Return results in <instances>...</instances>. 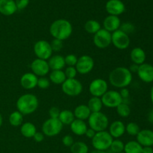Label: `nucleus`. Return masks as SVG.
<instances>
[{
	"mask_svg": "<svg viewBox=\"0 0 153 153\" xmlns=\"http://www.w3.org/2000/svg\"><path fill=\"white\" fill-rule=\"evenodd\" d=\"M120 94L121 97L123 98V101H124V100H127L129 97V91L126 88H123L120 92Z\"/></svg>",
	"mask_w": 153,
	"mask_h": 153,
	"instance_id": "nucleus-46",
	"label": "nucleus"
},
{
	"mask_svg": "<svg viewBox=\"0 0 153 153\" xmlns=\"http://www.w3.org/2000/svg\"><path fill=\"white\" fill-rule=\"evenodd\" d=\"M38 78L32 73H27L22 75L20 79V85L26 90H31L35 88L37 85Z\"/></svg>",
	"mask_w": 153,
	"mask_h": 153,
	"instance_id": "nucleus-19",
	"label": "nucleus"
},
{
	"mask_svg": "<svg viewBox=\"0 0 153 153\" xmlns=\"http://www.w3.org/2000/svg\"><path fill=\"white\" fill-rule=\"evenodd\" d=\"M121 25L120 19L117 16L109 15L103 21L104 29L109 32H114L120 28Z\"/></svg>",
	"mask_w": 153,
	"mask_h": 153,
	"instance_id": "nucleus-18",
	"label": "nucleus"
},
{
	"mask_svg": "<svg viewBox=\"0 0 153 153\" xmlns=\"http://www.w3.org/2000/svg\"><path fill=\"white\" fill-rule=\"evenodd\" d=\"M95 134H96V131L91 128H88L86 131V132H85V135L87 136V137H88V138H91V139H92L93 137H94Z\"/></svg>",
	"mask_w": 153,
	"mask_h": 153,
	"instance_id": "nucleus-47",
	"label": "nucleus"
},
{
	"mask_svg": "<svg viewBox=\"0 0 153 153\" xmlns=\"http://www.w3.org/2000/svg\"><path fill=\"white\" fill-rule=\"evenodd\" d=\"M124 146H125V144L122 140L116 139V140H113L109 149H111V152L114 153H120L123 152Z\"/></svg>",
	"mask_w": 153,
	"mask_h": 153,
	"instance_id": "nucleus-35",
	"label": "nucleus"
},
{
	"mask_svg": "<svg viewBox=\"0 0 153 153\" xmlns=\"http://www.w3.org/2000/svg\"><path fill=\"white\" fill-rule=\"evenodd\" d=\"M143 146L137 140H131L126 143L124 146L125 153H142Z\"/></svg>",
	"mask_w": 153,
	"mask_h": 153,
	"instance_id": "nucleus-28",
	"label": "nucleus"
},
{
	"mask_svg": "<svg viewBox=\"0 0 153 153\" xmlns=\"http://www.w3.org/2000/svg\"><path fill=\"white\" fill-rule=\"evenodd\" d=\"M138 77L145 83H151L153 82V65L147 63L139 65L137 72Z\"/></svg>",
	"mask_w": 153,
	"mask_h": 153,
	"instance_id": "nucleus-15",
	"label": "nucleus"
},
{
	"mask_svg": "<svg viewBox=\"0 0 153 153\" xmlns=\"http://www.w3.org/2000/svg\"><path fill=\"white\" fill-rule=\"evenodd\" d=\"M142 153H153L152 146H144V147H143Z\"/></svg>",
	"mask_w": 153,
	"mask_h": 153,
	"instance_id": "nucleus-48",
	"label": "nucleus"
},
{
	"mask_svg": "<svg viewBox=\"0 0 153 153\" xmlns=\"http://www.w3.org/2000/svg\"><path fill=\"white\" fill-rule=\"evenodd\" d=\"M103 105L107 108H117L123 102V98L119 92L116 91H108L101 97Z\"/></svg>",
	"mask_w": 153,
	"mask_h": 153,
	"instance_id": "nucleus-10",
	"label": "nucleus"
},
{
	"mask_svg": "<svg viewBox=\"0 0 153 153\" xmlns=\"http://www.w3.org/2000/svg\"><path fill=\"white\" fill-rule=\"evenodd\" d=\"M130 58H131V61L134 64L140 65V64L145 63L146 55L143 49L140 47H135L131 51Z\"/></svg>",
	"mask_w": 153,
	"mask_h": 153,
	"instance_id": "nucleus-22",
	"label": "nucleus"
},
{
	"mask_svg": "<svg viewBox=\"0 0 153 153\" xmlns=\"http://www.w3.org/2000/svg\"><path fill=\"white\" fill-rule=\"evenodd\" d=\"M61 111L57 107H52L49 111V114L50 118H58Z\"/></svg>",
	"mask_w": 153,
	"mask_h": 153,
	"instance_id": "nucleus-44",
	"label": "nucleus"
},
{
	"mask_svg": "<svg viewBox=\"0 0 153 153\" xmlns=\"http://www.w3.org/2000/svg\"><path fill=\"white\" fill-rule=\"evenodd\" d=\"M33 137H34V140H35L36 142H37V143H40V142H42L43 140H44V134H43V133L37 131Z\"/></svg>",
	"mask_w": 153,
	"mask_h": 153,
	"instance_id": "nucleus-45",
	"label": "nucleus"
},
{
	"mask_svg": "<svg viewBox=\"0 0 153 153\" xmlns=\"http://www.w3.org/2000/svg\"><path fill=\"white\" fill-rule=\"evenodd\" d=\"M140 131V127H139V126L137 125L136 123H129L127 124V126H126V131L129 135L137 136Z\"/></svg>",
	"mask_w": 153,
	"mask_h": 153,
	"instance_id": "nucleus-36",
	"label": "nucleus"
},
{
	"mask_svg": "<svg viewBox=\"0 0 153 153\" xmlns=\"http://www.w3.org/2000/svg\"><path fill=\"white\" fill-rule=\"evenodd\" d=\"M50 46L52 47V52L53 51H55V52H59L63 48L64 43H63V40H58V39H54L50 43Z\"/></svg>",
	"mask_w": 153,
	"mask_h": 153,
	"instance_id": "nucleus-38",
	"label": "nucleus"
},
{
	"mask_svg": "<svg viewBox=\"0 0 153 153\" xmlns=\"http://www.w3.org/2000/svg\"><path fill=\"white\" fill-rule=\"evenodd\" d=\"M58 119L63 125H70L75 120L74 114L70 110L62 111L60 113Z\"/></svg>",
	"mask_w": 153,
	"mask_h": 153,
	"instance_id": "nucleus-30",
	"label": "nucleus"
},
{
	"mask_svg": "<svg viewBox=\"0 0 153 153\" xmlns=\"http://www.w3.org/2000/svg\"><path fill=\"white\" fill-rule=\"evenodd\" d=\"M89 91L93 97L100 98L108 91L107 82L102 79H94L90 84Z\"/></svg>",
	"mask_w": 153,
	"mask_h": 153,
	"instance_id": "nucleus-13",
	"label": "nucleus"
},
{
	"mask_svg": "<svg viewBox=\"0 0 153 153\" xmlns=\"http://www.w3.org/2000/svg\"><path fill=\"white\" fill-rule=\"evenodd\" d=\"M22 121H23V115L19 113L18 111H13L9 117V123L12 126H19L22 125Z\"/></svg>",
	"mask_w": 153,
	"mask_h": 153,
	"instance_id": "nucleus-32",
	"label": "nucleus"
},
{
	"mask_svg": "<svg viewBox=\"0 0 153 153\" xmlns=\"http://www.w3.org/2000/svg\"><path fill=\"white\" fill-rule=\"evenodd\" d=\"M70 151L72 153H88L89 148L84 142L78 141L73 143V144L70 146Z\"/></svg>",
	"mask_w": 153,
	"mask_h": 153,
	"instance_id": "nucleus-33",
	"label": "nucleus"
},
{
	"mask_svg": "<svg viewBox=\"0 0 153 153\" xmlns=\"http://www.w3.org/2000/svg\"><path fill=\"white\" fill-rule=\"evenodd\" d=\"M120 153H125L124 152H120Z\"/></svg>",
	"mask_w": 153,
	"mask_h": 153,
	"instance_id": "nucleus-54",
	"label": "nucleus"
},
{
	"mask_svg": "<svg viewBox=\"0 0 153 153\" xmlns=\"http://www.w3.org/2000/svg\"><path fill=\"white\" fill-rule=\"evenodd\" d=\"M64 61H65L66 65H67L68 67H75L78 61V58L76 57V55L70 54L64 58Z\"/></svg>",
	"mask_w": 153,
	"mask_h": 153,
	"instance_id": "nucleus-37",
	"label": "nucleus"
},
{
	"mask_svg": "<svg viewBox=\"0 0 153 153\" xmlns=\"http://www.w3.org/2000/svg\"><path fill=\"white\" fill-rule=\"evenodd\" d=\"M39 102L34 94H25L22 95L16 101L17 111L22 115H28L34 113L38 107Z\"/></svg>",
	"mask_w": 153,
	"mask_h": 153,
	"instance_id": "nucleus-3",
	"label": "nucleus"
},
{
	"mask_svg": "<svg viewBox=\"0 0 153 153\" xmlns=\"http://www.w3.org/2000/svg\"><path fill=\"white\" fill-rule=\"evenodd\" d=\"M85 29L87 32L90 33V34H95L97 31L101 29V25L98 21L91 19V20H88L86 22L85 25Z\"/></svg>",
	"mask_w": 153,
	"mask_h": 153,
	"instance_id": "nucleus-31",
	"label": "nucleus"
},
{
	"mask_svg": "<svg viewBox=\"0 0 153 153\" xmlns=\"http://www.w3.org/2000/svg\"><path fill=\"white\" fill-rule=\"evenodd\" d=\"M31 70L32 73H34L35 76L44 77L46 74H48L50 69L47 61L37 58L31 64Z\"/></svg>",
	"mask_w": 153,
	"mask_h": 153,
	"instance_id": "nucleus-14",
	"label": "nucleus"
},
{
	"mask_svg": "<svg viewBox=\"0 0 153 153\" xmlns=\"http://www.w3.org/2000/svg\"><path fill=\"white\" fill-rule=\"evenodd\" d=\"M49 79L55 85H62L67 78L62 70H52L49 75Z\"/></svg>",
	"mask_w": 153,
	"mask_h": 153,
	"instance_id": "nucleus-27",
	"label": "nucleus"
},
{
	"mask_svg": "<svg viewBox=\"0 0 153 153\" xmlns=\"http://www.w3.org/2000/svg\"><path fill=\"white\" fill-rule=\"evenodd\" d=\"M108 119L105 114L100 112L91 113L88 118V125L96 132L105 131L108 126Z\"/></svg>",
	"mask_w": 153,
	"mask_h": 153,
	"instance_id": "nucleus-4",
	"label": "nucleus"
},
{
	"mask_svg": "<svg viewBox=\"0 0 153 153\" xmlns=\"http://www.w3.org/2000/svg\"><path fill=\"white\" fill-rule=\"evenodd\" d=\"M102 102L101 98L100 97H93L90 99L88 101V107L89 108L91 113H95V112L101 111V109L102 108Z\"/></svg>",
	"mask_w": 153,
	"mask_h": 153,
	"instance_id": "nucleus-29",
	"label": "nucleus"
},
{
	"mask_svg": "<svg viewBox=\"0 0 153 153\" xmlns=\"http://www.w3.org/2000/svg\"><path fill=\"white\" fill-rule=\"evenodd\" d=\"M91 153H108L105 151H101V150H97V149H94V151H92Z\"/></svg>",
	"mask_w": 153,
	"mask_h": 153,
	"instance_id": "nucleus-51",
	"label": "nucleus"
},
{
	"mask_svg": "<svg viewBox=\"0 0 153 153\" xmlns=\"http://www.w3.org/2000/svg\"><path fill=\"white\" fill-rule=\"evenodd\" d=\"M113 140V137L108 131H99L96 132L92 138V146L97 150L106 151L110 148Z\"/></svg>",
	"mask_w": 153,
	"mask_h": 153,
	"instance_id": "nucleus-5",
	"label": "nucleus"
},
{
	"mask_svg": "<svg viewBox=\"0 0 153 153\" xmlns=\"http://www.w3.org/2000/svg\"><path fill=\"white\" fill-rule=\"evenodd\" d=\"M132 81V73L126 67H119L109 74V82L115 88H125Z\"/></svg>",
	"mask_w": 153,
	"mask_h": 153,
	"instance_id": "nucleus-1",
	"label": "nucleus"
},
{
	"mask_svg": "<svg viewBox=\"0 0 153 153\" xmlns=\"http://www.w3.org/2000/svg\"><path fill=\"white\" fill-rule=\"evenodd\" d=\"M116 108L117 114L120 116L122 117H127L129 116L130 113H131L130 107L128 106V104H126V103L122 102L121 104H120Z\"/></svg>",
	"mask_w": 153,
	"mask_h": 153,
	"instance_id": "nucleus-34",
	"label": "nucleus"
},
{
	"mask_svg": "<svg viewBox=\"0 0 153 153\" xmlns=\"http://www.w3.org/2000/svg\"><path fill=\"white\" fill-rule=\"evenodd\" d=\"M21 134L27 138H31V137H34L35 133L37 132V129H36L35 126L31 123H25L22 124L20 128Z\"/></svg>",
	"mask_w": 153,
	"mask_h": 153,
	"instance_id": "nucleus-26",
	"label": "nucleus"
},
{
	"mask_svg": "<svg viewBox=\"0 0 153 153\" xmlns=\"http://www.w3.org/2000/svg\"><path fill=\"white\" fill-rule=\"evenodd\" d=\"M148 120L151 123H153V108L148 114Z\"/></svg>",
	"mask_w": 153,
	"mask_h": 153,
	"instance_id": "nucleus-50",
	"label": "nucleus"
},
{
	"mask_svg": "<svg viewBox=\"0 0 153 153\" xmlns=\"http://www.w3.org/2000/svg\"><path fill=\"white\" fill-rule=\"evenodd\" d=\"M49 32L54 39L64 40L69 38L72 34L73 26L67 19H57L51 24Z\"/></svg>",
	"mask_w": 153,
	"mask_h": 153,
	"instance_id": "nucleus-2",
	"label": "nucleus"
},
{
	"mask_svg": "<svg viewBox=\"0 0 153 153\" xmlns=\"http://www.w3.org/2000/svg\"><path fill=\"white\" fill-rule=\"evenodd\" d=\"M34 52L37 58L46 61L52 56V49L50 46V43L46 40H39L34 44Z\"/></svg>",
	"mask_w": 153,
	"mask_h": 153,
	"instance_id": "nucleus-8",
	"label": "nucleus"
},
{
	"mask_svg": "<svg viewBox=\"0 0 153 153\" xmlns=\"http://www.w3.org/2000/svg\"><path fill=\"white\" fill-rule=\"evenodd\" d=\"M150 99H151V102H152V105H153V86L152 87L150 90Z\"/></svg>",
	"mask_w": 153,
	"mask_h": 153,
	"instance_id": "nucleus-52",
	"label": "nucleus"
},
{
	"mask_svg": "<svg viewBox=\"0 0 153 153\" xmlns=\"http://www.w3.org/2000/svg\"><path fill=\"white\" fill-rule=\"evenodd\" d=\"M111 43L118 49H127L130 45V38L128 34H126L120 29L114 31L111 34Z\"/></svg>",
	"mask_w": 153,
	"mask_h": 153,
	"instance_id": "nucleus-9",
	"label": "nucleus"
},
{
	"mask_svg": "<svg viewBox=\"0 0 153 153\" xmlns=\"http://www.w3.org/2000/svg\"><path fill=\"white\" fill-rule=\"evenodd\" d=\"M49 69L52 70H62L65 64L64 58L61 55H55L50 57L48 61Z\"/></svg>",
	"mask_w": 153,
	"mask_h": 153,
	"instance_id": "nucleus-23",
	"label": "nucleus"
},
{
	"mask_svg": "<svg viewBox=\"0 0 153 153\" xmlns=\"http://www.w3.org/2000/svg\"><path fill=\"white\" fill-rule=\"evenodd\" d=\"M138 67H139V65H137V64H134L130 67V68L128 69V70H130L131 73H137V70H138Z\"/></svg>",
	"mask_w": 153,
	"mask_h": 153,
	"instance_id": "nucleus-49",
	"label": "nucleus"
},
{
	"mask_svg": "<svg viewBox=\"0 0 153 153\" xmlns=\"http://www.w3.org/2000/svg\"><path fill=\"white\" fill-rule=\"evenodd\" d=\"M17 10H23L28 6L29 0H14Z\"/></svg>",
	"mask_w": 153,
	"mask_h": 153,
	"instance_id": "nucleus-42",
	"label": "nucleus"
},
{
	"mask_svg": "<svg viewBox=\"0 0 153 153\" xmlns=\"http://www.w3.org/2000/svg\"><path fill=\"white\" fill-rule=\"evenodd\" d=\"M64 74H65L66 78L67 79H75L76 74H77V71L75 67H67L66 68L65 71H64Z\"/></svg>",
	"mask_w": 153,
	"mask_h": 153,
	"instance_id": "nucleus-40",
	"label": "nucleus"
},
{
	"mask_svg": "<svg viewBox=\"0 0 153 153\" xmlns=\"http://www.w3.org/2000/svg\"><path fill=\"white\" fill-rule=\"evenodd\" d=\"M126 132V126L122 121L117 120L112 123L109 128V134L114 138H119Z\"/></svg>",
	"mask_w": 153,
	"mask_h": 153,
	"instance_id": "nucleus-21",
	"label": "nucleus"
},
{
	"mask_svg": "<svg viewBox=\"0 0 153 153\" xmlns=\"http://www.w3.org/2000/svg\"><path fill=\"white\" fill-rule=\"evenodd\" d=\"M137 141L144 146H153V131L150 129L140 130L137 135Z\"/></svg>",
	"mask_w": 153,
	"mask_h": 153,
	"instance_id": "nucleus-17",
	"label": "nucleus"
},
{
	"mask_svg": "<svg viewBox=\"0 0 153 153\" xmlns=\"http://www.w3.org/2000/svg\"><path fill=\"white\" fill-rule=\"evenodd\" d=\"M94 67V61L89 55H82L78 58V61L76 64V69L77 73L80 74H88L92 71Z\"/></svg>",
	"mask_w": 153,
	"mask_h": 153,
	"instance_id": "nucleus-12",
	"label": "nucleus"
},
{
	"mask_svg": "<svg viewBox=\"0 0 153 153\" xmlns=\"http://www.w3.org/2000/svg\"><path fill=\"white\" fill-rule=\"evenodd\" d=\"M2 123H3L2 116H1V113H0V127H1V125H2Z\"/></svg>",
	"mask_w": 153,
	"mask_h": 153,
	"instance_id": "nucleus-53",
	"label": "nucleus"
},
{
	"mask_svg": "<svg viewBox=\"0 0 153 153\" xmlns=\"http://www.w3.org/2000/svg\"><path fill=\"white\" fill-rule=\"evenodd\" d=\"M17 10L14 0H0V13L4 16L13 15Z\"/></svg>",
	"mask_w": 153,
	"mask_h": 153,
	"instance_id": "nucleus-20",
	"label": "nucleus"
},
{
	"mask_svg": "<svg viewBox=\"0 0 153 153\" xmlns=\"http://www.w3.org/2000/svg\"><path fill=\"white\" fill-rule=\"evenodd\" d=\"M105 9L110 15L118 16L125 11L126 7L121 0H108L105 4Z\"/></svg>",
	"mask_w": 153,
	"mask_h": 153,
	"instance_id": "nucleus-16",
	"label": "nucleus"
},
{
	"mask_svg": "<svg viewBox=\"0 0 153 153\" xmlns=\"http://www.w3.org/2000/svg\"><path fill=\"white\" fill-rule=\"evenodd\" d=\"M62 91L66 95L70 97H77L82 92V83L76 79H67L61 85Z\"/></svg>",
	"mask_w": 153,
	"mask_h": 153,
	"instance_id": "nucleus-7",
	"label": "nucleus"
},
{
	"mask_svg": "<svg viewBox=\"0 0 153 153\" xmlns=\"http://www.w3.org/2000/svg\"><path fill=\"white\" fill-rule=\"evenodd\" d=\"M120 30L128 34V33H131L134 31V26L130 22H125L123 25H120Z\"/></svg>",
	"mask_w": 153,
	"mask_h": 153,
	"instance_id": "nucleus-41",
	"label": "nucleus"
},
{
	"mask_svg": "<svg viewBox=\"0 0 153 153\" xmlns=\"http://www.w3.org/2000/svg\"><path fill=\"white\" fill-rule=\"evenodd\" d=\"M62 143L65 146L70 147V146L73 144V143H74V140H73L72 136L67 134V135L64 136L62 138Z\"/></svg>",
	"mask_w": 153,
	"mask_h": 153,
	"instance_id": "nucleus-43",
	"label": "nucleus"
},
{
	"mask_svg": "<svg viewBox=\"0 0 153 153\" xmlns=\"http://www.w3.org/2000/svg\"><path fill=\"white\" fill-rule=\"evenodd\" d=\"M50 85V81L46 77H40L37 80V86L40 89H47Z\"/></svg>",
	"mask_w": 153,
	"mask_h": 153,
	"instance_id": "nucleus-39",
	"label": "nucleus"
},
{
	"mask_svg": "<svg viewBox=\"0 0 153 153\" xmlns=\"http://www.w3.org/2000/svg\"><path fill=\"white\" fill-rule=\"evenodd\" d=\"M70 128L73 133H74L76 135H84L85 134L88 126L84 120H81L79 119H75L70 124Z\"/></svg>",
	"mask_w": 153,
	"mask_h": 153,
	"instance_id": "nucleus-24",
	"label": "nucleus"
},
{
	"mask_svg": "<svg viewBox=\"0 0 153 153\" xmlns=\"http://www.w3.org/2000/svg\"><path fill=\"white\" fill-rule=\"evenodd\" d=\"M94 43L99 49H105L111 43V34L104 28H101L94 34Z\"/></svg>",
	"mask_w": 153,
	"mask_h": 153,
	"instance_id": "nucleus-11",
	"label": "nucleus"
},
{
	"mask_svg": "<svg viewBox=\"0 0 153 153\" xmlns=\"http://www.w3.org/2000/svg\"><path fill=\"white\" fill-rule=\"evenodd\" d=\"M74 116L76 117V119L81 120H85L88 119L91 115V112L90 111L89 108L86 105H80L77 106L75 108Z\"/></svg>",
	"mask_w": 153,
	"mask_h": 153,
	"instance_id": "nucleus-25",
	"label": "nucleus"
},
{
	"mask_svg": "<svg viewBox=\"0 0 153 153\" xmlns=\"http://www.w3.org/2000/svg\"><path fill=\"white\" fill-rule=\"evenodd\" d=\"M63 124L58 118H49L43 123L42 131L44 135L47 137H54L61 133L63 128Z\"/></svg>",
	"mask_w": 153,
	"mask_h": 153,
	"instance_id": "nucleus-6",
	"label": "nucleus"
}]
</instances>
